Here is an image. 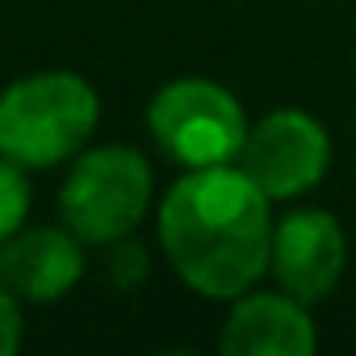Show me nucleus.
I'll return each mask as SVG.
<instances>
[{
    "mask_svg": "<svg viewBox=\"0 0 356 356\" xmlns=\"http://www.w3.org/2000/svg\"><path fill=\"white\" fill-rule=\"evenodd\" d=\"M97 92L76 72H38L0 92V155L22 168H55L92 138Z\"/></svg>",
    "mask_w": 356,
    "mask_h": 356,
    "instance_id": "2",
    "label": "nucleus"
},
{
    "mask_svg": "<svg viewBox=\"0 0 356 356\" xmlns=\"http://www.w3.org/2000/svg\"><path fill=\"white\" fill-rule=\"evenodd\" d=\"M151 202V168L134 147H101L76 159L59 210L67 231L84 243H118L126 239Z\"/></svg>",
    "mask_w": 356,
    "mask_h": 356,
    "instance_id": "3",
    "label": "nucleus"
},
{
    "mask_svg": "<svg viewBox=\"0 0 356 356\" xmlns=\"http://www.w3.org/2000/svg\"><path fill=\"white\" fill-rule=\"evenodd\" d=\"M159 243L189 289L243 298L273 264L268 193L239 163L189 168L159 206Z\"/></svg>",
    "mask_w": 356,
    "mask_h": 356,
    "instance_id": "1",
    "label": "nucleus"
},
{
    "mask_svg": "<svg viewBox=\"0 0 356 356\" xmlns=\"http://www.w3.org/2000/svg\"><path fill=\"white\" fill-rule=\"evenodd\" d=\"M235 163L268 193V202H285L314 189L327 176L331 138L310 113L277 109L248 130Z\"/></svg>",
    "mask_w": 356,
    "mask_h": 356,
    "instance_id": "5",
    "label": "nucleus"
},
{
    "mask_svg": "<svg viewBox=\"0 0 356 356\" xmlns=\"http://www.w3.org/2000/svg\"><path fill=\"white\" fill-rule=\"evenodd\" d=\"M109 273H113V281H118V285H130V281H138V277L147 273L143 248H138V243H122V248L113 252V260H109Z\"/></svg>",
    "mask_w": 356,
    "mask_h": 356,
    "instance_id": "11",
    "label": "nucleus"
},
{
    "mask_svg": "<svg viewBox=\"0 0 356 356\" xmlns=\"http://www.w3.org/2000/svg\"><path fill=\"white\" fill-rule=\"evenodd\" d=\"M26 214H30V181H26V172L13 159H0V243L22 231Z\"/></svg>",
    "mask_w": 356,
    "mask_h": 356,
    "instance_id": "9",
    "label": "nucleus"
},
{
    "mask_svg": "<svg viewBox=\"0 0 356 356\" xmlns=\"http://www.w3.org/2000/svg\"><path fill=\"white\" fill-rule=\"evenodd\" d=\"M151 134L168 159L185 168L235 163L248 138L239 101L214 80H172L155 92L147 109Z\"/></svg>",
    "mask_w": 356,
    "mask_h": 356,
    "instance_id": "4",
    "label": "nucleus"
},
{
    "mask_svg": "<svg viewBox=\"0 0 356 356\" xmlns=\"http://www.w3.org/2000/svg\"><path fill=\"white\" fill-rule=\"evenodd\" d=\"M348 260V243L339 222L327 210H293L273 231V273L285 293L298 302H318L335 289Z\"/></svg>",
    "mask_w": 356,
    "mask_h": 356,
    "instance_id": "6",
    "label": "nucleus"
},
{
    "mask_svg": "<svg viewBox=\"0 0 356 356\" xmlns=\"http://www.w3.org/2000/svg\"><path fill=\"white\" fill-rule=\"evenodd\" d=\"M17 293L0 289V356H13L17 343H22V310L13 302Z\"/></svg>",
    "mask_w": 356,
    "mask_h": 356,
    "instance_id": "10",
    "label": "nucleus"
},
{
    "mask_svg": "<svg viewBox=\"0 0 356 356\" xmlns=\"http://www.w3.org/2000/svg\"><path fill=\"white\" fill-rule=\"evenodd\" d=\"M227 356H310L318 348L306 302L293 293H243L222 327Z\"/></svg>",
    "mask_w": 356,
    "mask_h": 356,
    "instance_id": "8",
    "label": "nucleus"
},
{
    "mask_svg": "<svg viewBox=\"0 0 356 356\" xmlns=\"http://www.w3.org/2000/svg\"><path fill=\"white\" fill-rule=\"evenodd\" d=\"M80 243L84 239L76 231H59V227L17 231L13 239L0 243V285L30 302L63 298L84 273Z\"/></svg>",
    "mask_w": 356,
    "mask_h": 356,
    "instance_id": "7",
    "label": "nucleus"
}]
</instances>
